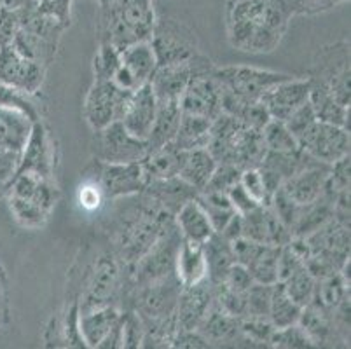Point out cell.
<instances>
[{"label":"cell","mask_w":351,"mask_h":349,"mask_svg":"<svg viewBox=\"0 0 351 349\" xmlns=\"http://www.w3.org/2000/svg\"><path fill=\"white\" fill-rule=\"evenodd\" d=\"M287 0H231L228 4V37L245 53H271L282 43L289 19Z\"/></svg>","instance_id":"cell-1"},{"label":"cell","mask_w":351,"mask_h":349,"mask_svg":"<svg viewBox=\"0 0 351 349\" xmlns=\"http://www.w3.org/2000/svg\"><path fill=\"white\" fill-rule=\"evenodd\" d=\"M175 217L159 208L154 201L140 192L138 201L121 208L110 220L112 252L124 267L135 264L159 238L166 226Z\"/></svg>","instance_id":"cell-2"},{"label":"cell","mask_w":351,"mask_h":349,"mask_svg":"<svg viewBox=\"0 0 351 349\" xmlns=\"http://www.w3.org/2000/svg\"><path fill=\"white\" fill-rule=\"evenodd\" d=\"M208 150L217 165H234L239 169L258 168L266 154L263 131L252 130L232 115L219 114L212 121Z\"/></svg>","instance_id":"cell-3"},{"label":"cell","mask_w":351,"mask_h":349,"mask_svg":"<svg viewBox=\"0 0 351 349\" xmlns=\"http://www.w3.org/2000/svg\"><path fill=\"white\" fill-rule=\"evenodd\" d=\"M154 25L152 0H114L101 5L100 43H110L123 51L140 40H151Z\"/></svg>","instance_id":"cell-4"},{"label":"cell","mask_w":351,"mask_h":349,"mask_svg":"<svg viewBox=\"0 0 351 349\" xmlns=\"http://www.w3.org/2000/svg\"><path fill=\"white\" fill-rule=\"evenodd\" d=\"M182 245L180 230L170 222L162 229L154 245L147 250L145 254L133 265L124 267V288H138L143 285L154 283L175 274L177 255Z\"/></svg>","instance_id":"cell-5"},{"label":"cell","mask_w":351,"mask_h":349,"mask_svg":"<svg viewBox=\"0 0 351 349\" xmlns=\"http://www.w3.org/2000/svg\"><path fill=\"white\" fill-rule=\"evenodd\" d=\"M82 287L79 288V313L91 311L104 306H119V297L124 285V265L114 252H104L95 258L82 274Z\"/></svg>","instance_id":"cell-6"},{"label":"cell","mask_w":351,"mask_h":349,"mask_svg":"<svg viewBox=\"0 0 351 349\" xmlns=\"http://www.w3.org/2000/svg\"><path fill=\"white\" fill-rule=\"evenodd\" d=\"M350 43H336L322 47L309 79L324 84L344 107H350Z\"/></svg>","instance_id":"cell-7"},{"label":"cell","mask_w":351,"mask_h":349,"mask_svg":"<svg viewBox=\"0 0 351 349\" xmlns=\"http://www.w3.org/2000/svg\"><path fill=\"white\" fill-rule=\"evenodd\" d=\"M213 77L224 91L245 98V100H261L271 88L287 81L292 75L273 70L255 69V67H222L213 70Z\"/></svg>","instance_id":"cell-8"},{"label":"cell","mask_w":351,"mask_h":349,"mask_svg":"<svg viewBox=\"0 0 351 349\" xmlns=\"http://www.w3.org/2000/svg\"><path fill=\"white\" fill-rule=\"evenodd\" d=\"M133 91L121 89L112 81H95L84 100V119L93 131L123 119Z\"/></svg>","instance_id":"cell-9"},{"label":"cell","mask_w":351,"mask_h":349,"mask_svg":"<svg viewBox=\"0 0 351 349\" xmlns=\"http://www.w3.org/2000/svg\"><path fill=\"white\" fill-rule=\"evenodd\" d=\"M149 43L158 58V67L186 62L197 53L196 34L178 19L166 18L156 23Z\"/></svg>","instance_id":"cell-10"},{"label":"cell","mask_w":351,"mask_h":349,"mask_svg":"<svg viewBox=\"0 0 351 349\" xmlns=\"http://www.w3.org/2000/svg\"><path fill=\"white\" fill-rule=\"evenodd\" d=\"M95 156L104 163H140L147 156V142L116 121L95 131Z\"/></svg>","instance_id":"cell-11"},{"label":"cell","mask_w":351,"mask_h":349,"mask_svg":"<svg viewBox=\"0 0 351 349\" xmlns=\"http://www.w3.org/2000/svg\"><path fill=\"white\" fill-rule=\"evenodd\" d=\"M213 70H215V67L208 58L196 53L186 62L158 67L151 79L152 91H154L158 100H170V98L180 100V95L187 88L193 77L212 73Z\"/></svg>","instance_id":"cell-12"},{"label":"cell","mask_w":351,"mask_h":349,"mask_svg":"<svg viewBox=\"0 0 351 349\" xmlns=\"http://www.w3.org/2000/svg\"><path fill=\"white\" fill-rule=\"evenodd\" d=\"M298 143L309 158L325 165H332L344 156H350V131L322 121L313 124Z\"/></svg>","instance_id":"cell-13"},{"label":"cell","mask_w":351,"mask_h":349,"mask_svg":"<svg viewBox=\"0 0 351 349\" xmlns=\"http://www.w3.org/2000/svg\"><path fill=\"white\" fill-rule=\"evenodd\" d=\"M97 184L107 200L138 196L145 189L147 180L142 163H104L98 161Z\"/></svg>","instance_id":"cell-14"},{"label":"cell","mask_w":351,"mask_h":349,"mask_svg":"<svg viewBox=\"0 0 351 349\" xmlns=\"http://www.w3.org/2000/svg\"><path fill=\"white\" fill-rule=\"evenodd\" d=\"M46 67L21 56L11 43L0 46V84L20 89L27 95H37L44 84Z\"/></svg>","instance_id":"cell-15"},{"label":"cell","mask_w":351,"mask_h":349,"mask_svg":"<svg viewBox=\"0 0 351 349\" xmlns=\"http://www.w3.org/2000/svg\"><path fill=\"white\" fill-rule=\"evenodd\" d=\"M54 169H56L54 140L46 124L43 121H37L34 123L30 136L25 143L16 173H34L46 180H54Z\"/></svg>","instance_id":"cell-16"},{"label":"cell","mask_w":351,"mask_h":349,"mask_svg":"<svg viewBox=\"0 0 351 349\" xmlns=\"http://www.w3.org/2000/svg\"><path fill=\"white\" fill-rule=\"evenodd\" d=\"M220 100H222V89L212 72L193 77L178 101L184 114L199 115L213 121L217 115L222 114Z\"/></svg>","instance_id":"cell-17"},{"label":"cell","mask_w":351,"mask_h":349,"mask_svg":"<svg viewBox=\"0 0 351 349\" xmlns=\"http://www.w3.org/2000/svg\"><path fill=\"white\" fill-rule=\"evenodd\" d=\"M309 89L311 81L308 79H295L290 77L287 81L280 82L271 88L266 95L261 98L263 105L266 107L267 114L273 121L285 123L293 112L309 100Z\"/></svg>","instance_id":"cell-18"},{"label":"cell","mask_w":351,"mask_h":349,"mask_svg":"<svg viewBox=\"0 0 351 349\" xmlns=\"http://www.w3.org/2000/svg\"><path fill=\"white\" fill-rule=\"evenodd\" d=\"M241 236L263 245L283 246L292 239L289 227L271 206H258L241 215Z\"/></svg>","instance_id":"cell-19"},{"label":"cell","mask_w":351,"mask_h":349,"mask_svg":"<svg viewBox=\"0 0 351 349\" xmlns=\"http://www.w3.org/2000/svg\"><path fill=\"white\" fill-rule=\"evenodd\" d=\"M212 304L213 283L208 278L201 283L182 287L177 307H175L178 330H197L201 320L205 318Z\"/></svg>","instance_id":"cell-20"},{"label":"cell","mask_w":351,"mask_h":349,"mask_svg":"<svg viewBox=\"0 0 351 349\" xmlns=\"http://www.w3.org/2000/svg\"><path fill=\"white\" fill-rule=\"evenodd\" d=\"M328 173L330 165L325 163H315L311 166L299 169L292 177L287 178L282 184L280 191L285 194L289 200L298 204H308L317 201L327 189Z\"/></svg>","instance_id":"cell-21"},{"label":"cell","mask_w":351,"mask_h":349,"mask_svg":"<svg viewBox=\"0 0 351 349\" xmlns=\"http://www.w3.org/2000/svg\"><path fill=\"white\" fill-rule=\"evenodd\" d=\"M156 112H158V98L152 91L151 82H147V84L140 86L136 91H133L121 123L133 136L147 142L152 126H154Z\"/></svg>","instance_id":"cell-22"},{"label":"cell","mask_w":351,"mask_h":349,"mask_svg":"<svg viewBox=\"0 0 351 349\" xmlns=\"http://www.w3.org/2000/svg\"><path fill=\"white\" fill-rule=\"evenodd\" d=\"M8 191L9 196L30 201L49 215L60 197V191L54 180H46L34 173H14V177L8 184Z\"/></svg>","instance_id":"cell-23"},{"label":"cell","mask_w":351,"mask_h":349,"mask_svg":"<svg viewBox=\"0 0 351 349\" xmlns=\"http://www.w3.org/2000/svg\"><path fill=\"white\" fill-rule=\"evenodd\" d=\"M197 332L208 341L210 346H236L241 341L248 342L239 330V320L222 311L215 304V300L205 318L201 320Z\"/></svg>","instance_id":"cell-24"},{"label":"cell","mask_w":351,"mask_h":349,"mask_svg":"<svg viewBox=\"0 0 351 349\" xmlns=\"http://www.w3.org/2000/svg\"><path fill=\"white\" fill-rule=\"evenodd\" d=\"M143 194L151 201H154L159 208L168 211L170 215L175 217L178 210H180L187 201L197 197L199 192L187 184L186 180H182L180 177L165 178V180H152L145 185Z\"/></svg>","instance_id":"cell-25"},{"label":"cell","mask_w":351,"mask_h":349,"mask_svg":"<svg viewBox=\"0 0 351 349\" xmlns=\"http://www.w3.org/2000/svg\"><path fill=\"white\" fill-rule=\"evenodd\" d=\"M175 226L180 230L182 239L203 245L210 236L215 232L206 211L199 204L197 197L187 201L180 210L175 213Z\"/></svg>","instance_id":"cell-26"},{"label":"cell","mask_w":351,"mask_h":349,"mask_svg":"<svg viewBox=\"0 0 351 349\" xmlns=\"http://www.w3.org/2000/svg\"><path fill=\"white\" fill-rule=\"evenodd\" d=\"M119 306H104L91 309V311L79 313V332L86 348H98L108 330L112 328L121 318Z\"/></svg>","instance_id":"cell-27"},{"label":"cell","mask_w":351,"mask_h":349,"mask_svg":"<svg viewBox=\"0 0 351 349\" xmlns=\"http://www.w3.org/2000/svg\"><path fill=\"white\" fill-rule=\"evenodd\" d=\"M182 108L178 98L170 100H158V112L152 126L151 134L147 139V152L159 149V147L171 143L177 134L178 124H180Z\"/></svg>","instance_id":"cell-28"},{"label":"cell","mask_w":351,"mask_h":349,"mask_svg":"<svg viewBox=\"0 0 351 349\" xmlns=\"http://www.w3.org/2000/svg\"><path fill=\"white\" fill-rule=\"evenodd\" d=\"M184 152L171 143L159 147V149L147 152L145 158L142 159V169L145 175L147 184L152 180H165V178L178 177L180 171L182 159H184Z\"/></svg>","instance_id":"cell-29"},{"label":"cell","mask_w":351,"mask_h":349,"mask_svg":"<svg viewBox=\"0 0 351 349\" xmlns=\"http://www.w3.org/2000/svg\"><path fill=\"white\" fill-rule=\"evenodd\" d=\"M309 81H311V89H309L308 101L317 115V119L350 131V107L339 104L324 84L313 81V79Z\"/></svg>","instance_id":"cell-30"},{"label":"cell","mask_w":351,"mask_h":349,"mask_svg":"<svg viewBox=\"0 0 351 349\" xmlns=\"http://www.w3.org/2000/svg\"><path fill=\"white\" fill-rule=\"evenodd\" d=\"M175 274H177L182 287H191V285L201 283L208 278L203 245L182 239L177 255V265H175Z\"/></svg>","instance_id":"cell-31"},{"label":"cell","mask_w":351,"mask_h":349,"mask_svg":"<svg viewBox=\"0 0 351 349\" xmlns=\"http://www.w3.org/2000/svg\"><path fill=\"white\" fill-rule=\"evenodd\" d=\"M34 128V121L21 112L0 107V147L21 154Z\"/></svg>","instance_id":"cell-32"},{"label":"cell","mask_w":351,"mask_h":349,"mask_svg":"<svg viewBox=\"0 0 351 349\" xmlns=\"http://www.w3.org/2000/svg\"><path fill=\"white\" fill-rule=\"evenodd\" d=\"M215 168L217 161L212 156V152L208 150V147L186 150L184 152V159H182L178 177L182 180H186L189 185H193L197 192H201L206 187L210 178H212Z\"/></svg>","instance_id":"cell-33"},{"label":"cell","mask_w":351,"mask_h":349,"mask_svg":"<svg viewBox=\"0 0 351 349\" xmlns=\"http://www.w3.org/2000/svg\"><path fill=\"white\" fill-rule=\"evenodd\" d=\"M121 65L135 77L138 86H143L151 82L158 69V58L149 40H140L121 51Z\"/></svg>","instance_id":"cell-34"},{"label":"cell","mask_w":351,"mask_h":349,"mask_svg":"<svg viewBox=\"0 0 351 349\" xmlns=\"http://www.w3.org/2000/svg\"><path fill=\"white\" fill-rule=\"evenodd\" d=\"M203 252L206 258V271H208V280L213 285H220L226 280V274L234 264V252H232V243L228 241L222 234L213 232L210 239L203 243Z\"/></svg>","instance_id":"cell-35"},{"label":"cell","mask_w":351,"mask_h":349,"mask_svg":"<svg viewBox=\"0 0 351 349\" xmlns=\"http://www.w3.org/2000/svg\"><path fill=\"white\" fill-rule=\"evenodd\" d=\"M210 134H212V121L182 112L173 145L180 150L203 149V147H208Z\"/></svg>","instance_id":"cell-36"},{"label":"cell","mask_w":351,"mask_h":349,"mask_svg":"<svg viewBox=\"0 0 351 349\" xmlns=\"http://www.w3.org/2000/svg\"><path fill=\"white\" fill-rule=\"evenodd\" d=\"M11 46L14 47L21 56L28 58L32 62L40 63L43 67H49V63L53 62L54 56H56V49H58V44L51 43L47 38L40 37V35L34 34V32H28L25 28H20L16 32L14 37L11 40Z\"/></svg>","instance_id":"cell-37"},{"label":"cell","mask_w":351,"mask_h":349,"mask_svg":"<svg viewBox=\"0 0 351 349\" xmlns=\"http://www.w3.org/2000/svg\"><path fill=\"white\" fill-rule=\"evenodd\" d=\"M302 307L293 302L287 296L285 288L282 281H276L273 285V292H271V304H269V320L274 325V328H283V326L295 325L299 322Z\"/></svg>","instance_id":"cell-38"},{"label":"cell","mask_w":351,"mask_h":349,"mask_svg":"<svg viewBox=\"0 0 351 349\" xmlns=\"http://www.w3.org/2000/svg\"><path fill=\"white\" fill-rule=\"evenodd\" d=\"M197 201L203 206V210L206 211V215H208L215 232H220V230L224 229L226 224L236 213L234 206H232L228 194H224V192H199Z\"/></svg>","instance_id":"cell-39"},{"label":"cell","mask_w":351,"mask_h":349,"mask_svg":"<svg viewBox=\"0 0 351 349\" xmlns=\"http://www.w3.org/2000/svg\"><path fill=\"white\" fill-rule=\"evenodd\" d=\"M282 285L283 288H285L287 296H289L295 304L304 307L311 302L317 280L309 274L306 265H301V267L295 269L292 274H289V276L282 281Z\"/></svg>","instance_id":"cell-40"},{"label":"cell","mask_w":351,"mask_h":349,"mask_svg":"<svg viewBox=\"0 0 351 349\" xmlns=\"http://www.w3.org/2000/svg\"><path fill=\"white\" fill-rule=\"evenodd\" d=\"M263 136L264 143H266V150H271V152L295 154L301 150L295 136L290 133L285 123H280V121L271 119L263 130Z\"/></svg>","instance_id":"cell-41"},{"label":"cell","mask_w":351,"mask_h":349,"mask_svg":"<svg viewBox=\"0 0 351 349\" xmlns=\"http://www.w3.org/2000/svg\"><path fill=\"white\" fill-rule=\"evenodd\" d=\"M0 107L21 112L34 123L40 121V110L37 104L32 100V95H27V93L11 88V86L0 84Z\"/></svg>","instance_id":"cell-42"},{"label":"cell","mask_w":351,"mask_h":349,"mask_svg":"<svg viewBox=\"0 0 351 349\" xmlns=\"http://www.w3.org/2000/svg\"><path fill=\"white\" fill-rule=\"evenodd\" d=\"M9 208L14 220L25 229H39L49 219V213L39 208L30 201L20 200V197L9 196Z\"/></svg>","instance_id":"cell-43"},{"label":"cell","mask_w":351,"mask_h":349,"mask_svg":"<svg viewBox=\"0 0 351 349\" xmlns=\"http://www.w3.org/2000/svg\"><path fill=\"white\" fill-rule=\"evenodd\" d=\"M121 67V51L110 43H100L95 56V81H112L114 73Z\"/></svg>","instance_id":"cell-44"},{"label":"cell","mask_w":351,"mask_h":349,"mask_svg":"<svg viewBox=\"0 0 351 349\" xmlns=\"http://www.w3.org/2000/svg\"><path fill=\"white\" fill-rule=\"evenodd\" d=\"M239 330L250 346H269L271 335L276 328L269 318L245 316L239 320Z\"/></svg>","instance_id":"cell-45"},{"label":"cell","mask_w":351,"mask_h":349,"mask_svg":"<svg viewBox=\"0 0 351 349\" xmlns=\"http://www.w3.org/2000/svg\"><path fill=\"white\" fill-rule=\"evenodd\" d=\"M273 285L254 283L247 290V315L245 316H257V318H269V304ZM243 316V318H245Z\"/></svg>","instance_id":"cell-46"},{"label":"cell","mask_w":351,"mask_h":349,"mask_svg":"<svg viewBox=\"0 0 351 349\" xmlns=\"http://www.w3.org/2000/svg\"><path fill=\"white\" fill-rule=\"evenodd\" d=\"M269 346L273 348H313L315 344L299 326V323H295V325L276 328L271 335Z\"/></svg>","instance_id":"cell-47"},{"label":"cell","mask_w":351,"mask_h":349,"mask_svg":"<svg viewBox=\"0 0 351 349\" xmlns=\"http://www.w3.org/2000/svg\"><path fill=\"white\" fill-rule=\"evenodd\" d=\"M241 173H243V169H239L234 165H217L212 178L201 192H224V194H228L229 189L241 180Z\"/></svg>","instance_id":"cell-48"},{"label":"cell","mask_w":351,"mask_h":349,"mask_svg":"<svg viewBox=\"0 0 351 349\" xmlns=\"http://www.w3.org/2000/svg\"><path fill=\"white\" fill-rule=\"evenodd\" d=\"M123 348H142L143 342V322L133 309H124L123 315Z\"/></svg>","instance_id":"cell-49"},{"label":"cell","mask_w":351,"mask_h":349,"mask_svg":"<svg viewBox=\"0 0 351 349\" xmlns=\"http://www.w3.org/2000/svg\"><path fill=\"white\" fill-rule=\"evenodd\" d=\"M241 185L247 189V192L257 201L258 204H263V206H269L271 204V196L267 194L266 185H264L263 177H261V173H258L257 168H248L243 169L241 173Z\"/></svg>","instance_id":"cell-50"},{"label":"cell","mask_w":351,"mask_h":349,"mask_svg":"<svg viewBox=\"0 0 351 349\" xmlns=\"http://www.w3.org/2000/svg\"><path fill=\"white\" fill-rule=\"evenodd\" d=\"M317 121H318L317 115H315V112H313L311 105H309V101H306L302 107H299L298 110L293 112L289 119L285 121V126L289 128L290 133L295 136V140H299L302 134L313 126V124L317 123Z\"/></svg>","instance_id":"cell-51"},{"label":"cell","mask_w":351,"mask_h":349,"mask_svg":"<svg viewBox=\"0 0 351 349\" xmlns=\"http://www.w3.org/2000/svg\"><path fill=\"white\" fill-rule=\"evenodd\" d=\"M70 5L72 0H37V9L43 14L54 18L66 28L70 25Z\"/></svg>","instance_id":"cell-52"},{"label":"cell","mask_w":351,"mask_h":349,"mask_svg":"<svg viewBox=\"0 0 351 349\" xmlns=\"http://www.w3.org/2000/svg\"><path fill=\"white\" fill-rule=\"evenodd\" d=\"M222 283L228 288H231V290H234V292L245 293L255 281L254 278L250 276V273H248V269L245 267V265L234 262V264L231 265V269L228 271V274H226V280L222 281Z\"/></svg>","instance_id":"cell-53"},{"label":"cell","mask_w":351,"mask_h":349,"mask_svg":"<svg viewBox=\"0 0 351 349\" xmlns=\"http://www.w3.org/2000/svg\"><path fill=\"white\" fill-rule=\"evenodd\" d=\"M20 30V16L18 9H8L0 5V46L9 44L16 32Z\"/></svg>","instance_id":"cell-54"},{"label":"cell","mask_w":351,"mask_h":349,"mask_svg":"<svg viewBox=\"0 0 351 349\" xmlns=\"http://www.w3.org/2000/svg\"><path fill=\"white\" fill-rule=\"evenodd\" d=\"M228 197L229 201H231L232 206H234L236 213H239V215H245V213H248V211L255 210V208L258 206H263V204H258L257 201L248 194L247 189L241 185V182H238V184L232 185V187L229 189Z\"/></svg>","instance_id":"cell-55"},{"label":"cell","mask_w":351,"mask_h":349,"mask_svg":"<svg viewBox=\"0 0 351 349\" xmlns=\"http://www.w3.org/2000/svg\"><path fill=\"white\" fill-rule=\"evenodd\" d=\"M293 14H318L336 5L334 0H287Z\"/></svg>","instance_id":"cell-56"},{"label":"cell","mask_w":351,"mask_h":349,"mask_svg":"<svg viewBox=\"0 0 351 349\" xmlns=\"http://www.w3.org/2000/svg\"><path fill=\"white\" fill-rule=\"evenodd\" d=\"M171 348H210L208 341L197 330H177Z\"/></svg>","instance_id":"cell-57"},{"label":"cell","mask_w":351,"mask_h":349,"mask_svg":"<svg viewBox=\"0 0 351 349\" xmlns=\"http://www.w3.org/2000/svg\"><path fill=\"white\" fill-rule=\"evenodd\" d=\"M20 156L21 154L11 152V150H5L0 147V175L5 180H11L14 177L18 165H20Z\"/></svg>","instance_id":"cell-58"},{"label":"cell","mask_w":351,"mask_h":349,"mask_svg":"<svg viewBox=\"0 0 351 349\" xmlns=\"http://www.w3.org/2000/svg\"><path fill=\"white\" fill-rule=\"evenodd\" d=\"M11 313H9V302L5 297H0V326H4L9 323Z\"/></svg>","instance_id":"cell-59"},{"label":"cell","mask_w":351,"mask_h":349,"mask_svg":"<svg viewBox=\"0 0 351 349\" xmlns=\"http://www.w3.org/2000/svg\"><path fill=\"white\" fill-rule=\"evenodd\" d=\"M5 292H8V273L0 264V297H5Z\"/></svg>","instance_id":"cell-60"},{"label":"cell","mask_w":351,"mask_h":349,"mask_svg":"<svg viewBox=\"0 0 351 349\" xmlns=\"http://www.w3.org/2000/svg\"><path fill=\"white\" fill-rule=\"evenodd\" d=\"M8 184H9V180H5V178L0 175V196H2L5 191H8Z\"/></svg>","instance_id":"cell-61"},{"label":"cell","mask_w":351,"mask_h":349,"mask_svg":"<svg viewBox=\"0 0 351 349\" xmlns=\"http://www.w3.org/2000/svg\"><path fill=\"white\" fill-rule=\"evenodd\" d=\"M110 2H114V0H100L101 5H108V4H110Z\"/></svg>","instance_id":"cell-62"},{"label":"cell","mask_w":351,"mask_h":349,"mask_svg":"<svg viewBox=\"0 0 351 349\" xmlns=\"http://www.w3.org/2000/svg\"><path fill=\"white\" fill-rule=\"evenodd\" d=\"M334 2H336V4H341V2H346V0H334Z\"/></svg>","instance_id":"cell-63"}]
</instances>
